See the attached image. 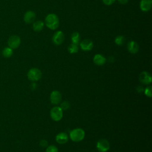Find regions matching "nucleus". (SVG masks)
I'll return each instance as SVG.
<instances>
[{
    "mask_svg": "<svg viewBox=\"0 0 152 152\" xmlns=\"http://www.w3.org/2000/svg\"><path fill=\"white\" fill-rule=\"evenodd\" d=\"M137 91L138 92V93H142V91H143V90H144V89H143V87H142V86H138L137 87Z\"/></svg>",
    "mask_w": 152,
    "mask_h": 152,
    "instance_id": "obj_27",
    "label": "nucleus"
},
{
    "mask_svg": "<svg viewBox=\"0 0 152 152\" xmlns=\"http://www.w3.org/2000/svg\"><path fill=\"white\" fill-rule=\"evenodd\" d=\"M106 61V58L102 54L98 53L94 56L93 62L97 65H99V66L103 65L105 64Z\"/></svg>",
    "mask_w": 152,
    "mask_h": 152,
    "instance_id": "obj_15",
    "label": "nucleus"
},
{
    "mask_svg": "<svg viewBox=\"0 0 152 152\" xmlns=\"http://www.w3.org/2000/svg\"><path fill=\"white\" fill-rule=\"evenodd\" d=\"M85 136L84 131L81 128H75L72 129L70 134L69 137L72 141L79 142L82 141Z\"/></svg>",
    "mask_w": 152,
    "mask_h": 152,
    "instance_id": "obj_2",
    "label": "nucleus"
},
{
    "mask_svg": "<svg viewBox=\"0 0 152 152\" xmlns=\"http://www.w3.org/2000/svg\"><path fill=\"white\" fill-rule=\"evenodd\" d=\"M117 1L121 5H125V4H127L129 1V0H117Z\"/></svg>",
    "mask_w": 152,
    "mask_h": 152,
    "instance_id": "obj_26",
    "label": "nucleus"
},
{
    "mask_svg": "<svg viewBox=\"0 0 152 152\" xmlns=\"http://www.w3.org/2000/svg\"><path fill=\"white\" fill-rule=\"evenodd\" d=\"M45 24L50 30H56L59 25L58 17L53 13L48 14L45 19Z\"/></svg>",
    "mask_w": 152,
    "mask_h": 152,
    "instance_id": "obj_1",
    "label": "nucleus"
},
{
    "mask_svg": "<svg viewBox=\"0 0 152 152\" xmlns=\"http://www.w3.org/2000/svg\"><path fill=\"white\" fill-rule=\"evenodd\" d=\"M125 42V37L122 35L117 36L115 39V43L118 46H122Z\"/></svg>",
    "mask_w": 152,
    "mask_h": 152,
    "instance_id": "obj_20",
    "label": "nucleus"
},
{
    "mask_svg": "<svg viewBox=\"0 0 152 152\" xmlns=\"http://www.w3.org/2000/svg\"><path fill=\"white\" fill-rule=\"evenodd\" d=\"M79 45L81 49L84 51H90L93 49L94 46L93 41L88 39L83 40L81 42H80Z\"/></svg>",
    "mask_w": 152,
    "mask_h": 152,
    "instance_id": "obj_8",
    "label": "nucleus"
},
{
    "mask_svg": "<svg viewBox=\"0 0 152 152\" xmlns=\"http://www.w3.org/2000/svg\"><path fill=\"white\" fill-rule=\"evenodd\" d=\"M68 141V135L65 132H60L56 136V141L60 144H64Z\"/></svg>",
    "mask_w": 152,
    "mask_h": 152,
    "instance_id": "obj_14",
    "label": "nucleus"
},
{
    "mask_svg": "<svg viewBox=\"0 0 152 152\" xmlns=\"http://www.w3.org/2000/svg\"><path fill=\"white\" fill-rule=\"evenodd\" d=\"M21 43V39L18 36L12 35L10 36L8 40V47L12 49H17L19 47Z\"/></svg>",
    "mask_w": 152,
    "mask_h": 152,
    "instance_id": "obj_5",
    "label": "nucleus"
},
{
    "mask_svg": "<svg viewBox=\"0 0 152 152\" xmlns=\"http://www.w3.org/2000/svg\"><path fill=\"white\" fill-rule=\"evenodd\" d=\"M40 145L41 147H46L48 146V142L46 140H42L40 142Z\"/></svg>",
    "mask_w": 152,
    "mask_h": 152,
    "instance_id": "obj_25",
    "label": "nucleus"
},
{
    "mask_svg": "<svg viewBox=\"0 0 152 152\" xmlns=\"http://www.w3.org/2000/svg\"><path fill=\"white\" fill-rule=\"evenodd\" d=\"M71 40L72 42V43L78 45L81 40V36L80 33L77 31H75L72 33L71 36Z\"/></svg>",
    "mask_w": 152,
    "mask_h": 152,
    "instance_id": "obj_17",
    "label": "nucleus"
},
{
    "mask_svg": "<svg viewBox=\"0 0 152 152\" xmlns=\"http://www.w3.org/2000/svg\"><path fill=\"white\" fill-rule=\"evenodd\" d=\"M46 152H58V150L56 146L53 145H51L47 147L46 150Z\"/></svg>",
    "mask_w": 152,
    "mask_h": 152,
    "instance_id": "obj_22",
    "label": "nucleus"
},
{
    "mask_svg": "<svg viewBox=\"0 0 152 152\" xmlns=\"http://www.w3.org/2000/svg\"><path fill=\"white\" fill-rule=\"evenodd\" d=\"M144 93L145 96H147L148 97H151L152 96V93H151V86L147 87L144 90Z\"/></svg>",
    "mask_w": 152,
    "mask_h": 152,
    "instance_id": "obj_23",
    "label": "nucleus"
},
{
    "mask_svg": "<svg viewBox=\"0 0 152 152\" xmlns=\"http://www.w3.org/2000/svg\"><path fill=\"white\" fill-rule=\"evenodd\" d=\"M152 7L151 0H141L140 2V10L143 12L149 11Z\"/></svg>",
    "mask_w": 152,
    "mask_h": 152,
    "instance_id": "obj_12",
    "label": "nucleus"
},
{
    "mask_svg": "<svg viewBox=\"0 0 152 152\" xmlns=\"http://www.w3.org/2000/svg\"><path fill=\"white\" fill-rule=\"evenodd\" d=\"M50 115L53 121H59L62 118L63 111L60 107L55 106L51 109Z\"/></svg>",
    "mask_w": 152,
    "mask_h": 152,
    "instance_id": "obj_4",
    "label": "nucleus"
},
{
    "mask_svg": "<svg viewBox=\"0 0 152 152\" xmlns=\"http://www.w3.org/2000/svg\"><path fill=\"white\" fill-rule=\"evenodd\" d=\"M115 1L116 0H102V2L104 5L109 6L112 5L115 2Z\"/></svg>",
    "mask_w": 152,
    "mask_h": 152,
    "instance_id": "obj_24",
    "label": "nucleus"
},
{
    "mask_svg": "<svg viewBox=\"0 0 152 152\" xmlns=\"http://www.w3.org/2000/svg\"><path fill=\"white\" fill-rule=\"evenodd\" d=\"M36 14L33 11H27L24 15V21L26 24L33 23L36 20Z\"/></svg>",
    "mask_w": 152,
    "mask_h": 152,
    "instance_id": "obj_11",
    "label": "nucleus"
},
{
    "mask_svg": "<svg viewBox=\"0 0 152 152\" xmlns=\"http://www.w3.org/2000/svg\"><path fill=\"white\" fill-rule=\"evenodd\" d=\"M2 54L5 58H10L13 54V49L10 47H5L3 49Z\"/></svg>",
    "mask_w": 152,
    "mask_h": 152,
    "instance_id": "obj_18",
    "label": "nucleus"
},
{
    "mask_svg": "<svg viewBox=\"0 0 152 152\" xmlns=\"http://www.w3.org/2000/svg\"><path fill=\"white\" fill-rule=\"evenodd\" d=\"M50 100L51 103L53 104H59L62 100V95L61 93L57 90L52 91L50 96Z\"/></svg>",
    "mask_w": 152,
    "mask_h": 152,
    "instance_id": "obj_10",
    "label": "nucleus"
},
{
    "mask_svg": "<svg viewBox=\"0 0 152 152\" xmlns=\"http://www.w3.org/2000/svg\"><path fill=\"white\" fill-rule=\"evenodd\" d=\"M126 47H127V49H128V52L132 54H135V53H137L139 50L138 44L134 40H131V41L129 42L127 44Z\"/></svg>",
    "mask_w": 152,
    "mask_h": 152,
    "instance_id": "obj_13",
    "label": "nucleus"
},
{
    "mask_svg": "<svg viewBox=\"0 0 152 152\" xmlns=\"http://www.w3.org/2000/svg\"><path fill=\"white\" fill-rule=\"evenodd\" d=\"M70 107V103L68 101H64L61 103L60 107L62 109V110H67Z\"/></svg>",
    "mask_w": 152,
    "mask_h": 152,
    "instance_id": "obj_21",
    "label": "nucleus"
},
{
    "mask_svg": "<svg viewBox=\"0 0 152 152\" xmlns=\"http://www.w3.org/2000/svg\"><path fill=\"white\" fill-rule=\"evenodd\" d=\"M42 75V74L41 71L37 68H31L27 72L28 78L32 81L39 80L41 78Z\"/></svg>",
    "mask_w": 152,
    "mask_h": 152,
    "instance_id": "obj_3",
    "label": "nucleus"
},
{
    "mask_svg": "<svg viewBox=\"0 0 152 152\" xmlns=\"http://www.w3.org/2000/svg\"><path fill=\"white\" fill-rule=\"evenodd\" d=\"M36 87V84L35 83H32L31 85V88L34 89Z\"/></svg>",
    "mask_w": 152,
    "mask_h": 152,
    "instance_id": "obj_28",
    "label": "nucleus"
},
{
    "mask_svg": "<svg viewBox=\"0 0 152 152\" xmlns=\"http://www.w3.org/2000/svg\"><path fill=\"white\" fill-rule=\"evenodd\" d=\"M140 82L144 84H149L151 83L152 78L151 74L147 71H142L139 75Z\"/></svg>",
    "mask_w": 152,
    "mask_h": 152,
    "instance_id": "obj_9",
    "label": "nucleus"
},
{
    "mask_svg": "<svg viewBox=\"0 0 152 152\" xmlns=\"http://www.w3.org/2000/svg\"><path fill=\"white\" fill-rule=\"evenodd\" d=\"M45 23L42 20H37L33 23V29L35 31H40L43 30Z\"/></svg>",
    "mask_w": 152,
    "mask_h": 152,
    "instance_id": "obj_16",
    "label": "nucleus"
},
{
    "mask_svg": "<svg viewBox=\"0 0 152 152\" xmlns=\"http://www.w3.org/2000/svg\"><path fill=\"white\" fill-rule=\"evenodd\" d=\"M78 46L77 45L74 44V43H71L68 47V51L69 53L73 54V53H76L78 51Z\"/></svg>",
    "mask_w": 152,
    "mask_h": 152,
    "instance_id": "obj_19",
    "label": "nucleus"
},
{
    "mask_svg": "<svg viewBox=\"0 0 152 152\" xmlns=\"http://www.w3.org/2000/svg\"><path fill=\"white\" fill-rule=\"evenodd\" d=\"M96 147L100 152H106L110 148V144L107 140L101 139L97 141Z\"/></svg>",
    "mask_w": 152,
    "mask_h": 152,
    "instance_id": "obj_7",
    "label": "nucleus"
},
{
    "mask_svg": "<svg viewBox=\"0 0 152 152\" xmlns=\"http://www.w3.org/2000/svg\"><path fill=\"white\" fill-rule=\"evenodd\" d=\"M64 39L65 35L64 33L61 30L56 31L52 36V42L55 45L57 46L61 45L64 42Z\"/></svg>",
    "mask_w": 152,
    "mask_h": 152,
    "instance_id": "obj_6",
    "label": "nucleus"
}]
</instances>
